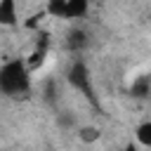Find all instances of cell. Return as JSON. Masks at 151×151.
Instances as JSON below:
<instances>
[{"instance_id": "6da1fadb", "label": "cell", "mask_w": 151, "mask_h": 151, "mask_svg": "<svg viewBox=\"0 0 151 151\" xmlns=\"http://www.w3.org/2000/svg\"><path fill=\"white\" fill-rule=\"evenodd\" d=\"M0 94L9 99H26L31 94V68L26 59H7L0 66Z\"/></svg>"}, {"instance_id": "5b68a950", "label": "cell", "mask_w": 151, "mask_h": 151, "mask_svg": "<svg viewBox=\"0 0 151 151\" xmlns=\"http://www.w3.org/2000/svg\"><path fill=\"white\" fill-rule=\"evenodd\" d=\"M90 9V0H66V17L64 21H76L83 19Z\"/></svg>"}, {"instance_id": "8992f818", "label": "cell", "mask_w": 151, "mask_h": 151, "mask_svg": "<svg viewBox=\"0 0 151 151\" xmlns=\"http://www.w3.org/2000/svg\"><path fill=\"white\" fill-rule=\"evenodd\" d=\"M130 94H132L134 99H146V97L151 94V78H149V76L134 78L132 85H130Z\"/></svg>"}, {"instance_id": "8fae6325", "label": "cell", "mask_w": 151, "mask_h": 151, "mask_svg": "<svg viewBox=\"0 0 151 151\" xmlns=\"http://www.w3.org/2000/svg\"><path fill=\"white\" fill-rule=\"evenodd\" d=\"M120 151H139V144H134V142H127Z\"/></svg>"}, {"instance_id": "30bf717a", "label": "cell", "mask_w": 151, "mask_h": 151, "mask_svg": "<svg viewBox=\"0 0 151 151\" xmlns=\"http://www.w3.org/2000/svg\"><path fill=\"white\" fill-rule=\"evenodd\" d=\"M47 17V12L45 9H38V12H33L26 21H24V28H28V31H38V26H40V21Z\"/></svg>"}, {"instance_id": "7a4b0ae2", "label": "cell", "mask_w": 151, "mask_h": 151, "mask_svg": "<svg viewBox=\"0 0 151 151\" xmlns=\"http://www.w3.org/2000/svg\"><path fill=\"white\" fill-rule=\"evenodd\" d=\"M66 80H68V85L73 87V90H78L90 104H99L97 101V94H94V87H92V76H90V68H87V64L83 61V59H76L71 66H68V71H66Z\"/></svg>"}, {"instance_id": "ba28073f", "label": "cell", "mask_w": 151, "mask_h": 151, "mask_svg": "<svg viewBox=\"0 0 151 151\" xmlns=\"http://www.w3.org/2000/svg\"><path fill=\"white\" fill-rule=\"evenodd\" d=\"M134 139H137L139 146L151 149V120H144V123H139L134 127Z\"/></svg>"}, {"instance_id": "277c9868", "label": "cell", "mask_w": 151, "mask_h": 151, "mask_svg": "<svg viewBox=\"0 0 151 151\" xmlns=\"http://www.w3.org/2000/svg\"><path fill=\"white\" fill-rule=\"evenodd\" d=\"M17 24H19L17 0H0V26H17Z\"/></svg>"}, {"instance_id": "52a82bcc", "label": "cell", "mask_w": 151, "mask_h": 151, "mask_svg": "<svg viewBox=\"0 0 151 151\" xmlns=\"http://www.w3.org/2000/svg\"><path fill=\"white\" fill-rule=\"evenodd\" d=\"M78 139L83 144H94L101 139V130L97 125H83V127H78Z\"/></svg>"}, {"instance_id": "9c48e42d", "label": "cell", "mask_w": 151, "mask_h": 151, "mask_svg": "<svg viewBox=\"0 0 151 151\" xmlns=\"http://www.w3.org/2000/svg\"><path fill=\"white\" fill-rule=\"evenodd\" d=\"M45 12L52 19H64L66 17V0H47Z\"/></svg>"}, {"instance_id": "3957f363", "label": "cell", "mask_w": 151, "mask_h": 151, "mask_svg": "<svg viewBox=\"0 0 151 151\" xmlns=\"http://www.w3.org/2000/svg\"><path fill=\"white\" fill-rule=\"evenodd\" d=\"M90 45V38H87V33L83 31V28H71L68 33H66V47L71 50V52H83L85 47Z\"/></svg>"}]
</instances>
